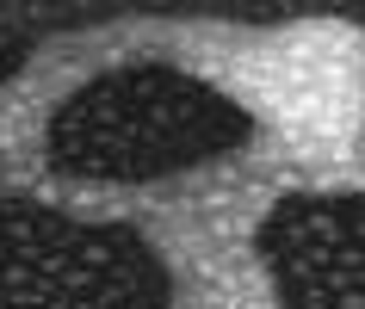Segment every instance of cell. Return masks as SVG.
<instances>
[{"mask_svg":"<svg viewBox=\"0 0 365 309\" xmlns=\"http://www.w3.org/2000/svg\"><path fill=\"white\" fill-rule=\"evenodd\" d=\"M297 198L285 167L260 142H235L198 167L155 179H68L56 174L38 204L75 223H130L168 266L161 309H285L279 278L260 253V223Z\"/></svg>","mask_w":365,"mask_h":309,"instance_id":"cell-2","label":"cell"},{"mask_svg":"<svg viewBox=\"0 0 365 309\" xmlns=\"http://www.w3.org/2000/svg\"><path fill=\"white\" fill-rule=\"evenodd\" d=\"M136 38L130 19L112 25H81V31H50L25 56L19 75L0 80V192L38 198L56 167H50V117L87 87V80L130 68Z\"/></svg>","mask_w":365,"mask_h":309,"instance_id":"cell-3","label":"cell"},{"mask_svg":"<svg viewBox=\"0 0 365 309\" xmlns=\"http://www.w3.org/2000/svg\"><path fill=\"white\" fill-rule=\"evenodd\" d=\"M136 62H161L242 105L248 142L309 198L365 192V25L353 19H130Z\"/></svg>","mask_w":365,"mask_h":309,"instance_id":"cell-1","label":"cell"}]
</instances>
